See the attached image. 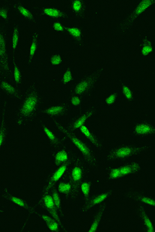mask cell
<instances>
[{
    "label": "cell",
    "instance_id": "obj_1",
    "mask_svg": "<svg viewBox=\"0 0 155 232\" xmlns=\"http://www.w3.org/2000/svg\"><path fill=\"white\" fill-rule=\"evenodd\" d=\"M56 125H57V127L61 132L66 136L67 137L74 143V145H75V146L78 148L79 150L82 153V154L85 156L88 162L90 163V164L95 165L96 163V160L89 147L86 145H85L81 140L77 138L68 129L62 127V125L57 122H56Z\"/></svg>",
    "mask_w": 155,
    "mask_h": 232
},
{
    "label": "cell",
    "instance_id": "obj_2",
    "mask_svg": "<svg viewBox=\"0 0 155 232\" xmlns=\"http://www.w3.org/2000/svg\"><path fill=\"white\" fill-rule=\"evenodd\" d=\"M143 150L142 147H122L112 151L108 155V158L110 160H116L128 157L138 154Z\"/></svg>",
    "mask_w": 155,
    "mask_h": 232
},
{
    "label": "cell",
    "instance_id": "obj_3",
    "mask_svg": "<svg viewBox=\"0 0 155 232\" xmlns=\"http://www.w3.org/2000/svg\"><path fill=\"white\" fill-rule=\"evenodd\" d=\"M154 3H155V1H153V0H145V1H142L141 2L138 4L136 9L134 10L133 14L130 18L129 21H127L126 24H125L124 29H128L130 26H131L133 23L134 22V20L138 17V16L142 13L144 11H145L148 8L152 6Z\"/></svg>",
    "mask_w": 155,
    "mask_h": 232
},
{
    "label": "cell",
    "instance_id": "obj_4",
    "mask_svg": "<svg viewBox=\"0 0 155 232\" xmlns=\"http://www.w3.org/2000/svg\"><path fill=\"white\" fill-rule=\"evenodd\" d=\"M43 200H44V205H45L48 211H49V213L51 214V215L54 218V219L59 224H61L60 219L59 216L57 215V211H56L57 210L56 209V206H55L54 201L53 200V197L50 195L46 194L45 196L44 197Z\"/></svg>",
    "mask_w": 155,
    "mask_h": 232
},
{
    "label": "cell",
    "instance_id": "obj_5",
    "mask_svg": "<svg viewBox=\"0 0 155 232\" xmlns=\"http://www.w3.org/2000/svg\"><path fill=\"white\" fill-rule=\"evenodd\" d=\"M111 192H107V193H101L99 196L94 197L90 200H89L86 202V204L85 206L83 211L85 212H87L90 208L93 207L95 205L101 203V202L105 200L107 197H109L111 194Z\"/></svg>",
    "mask_w": 155,
    "mask_h": 232
},
{
    "label": "cell",
    "instance_id": "obj_6",
    "mask_svg": "<svg viewBox=\"0 0 155 232\" xmlns=\"http://www.w3.org/2000/svg\"><path fill=\"white\" fill-rule=\"evenodd\" d=\"M67 167V164H65L63 166H61L55 173L53 175L51 179L49 182L48 184L47 187L46 188L45 192L47 193L48 190H50L52 187L54 185L57 181H59L60 179V178L62 177V175L64 174L65 171L66 170Z\"/></svg>",
    "mask_w": 155,
    "mask_h": 232
},
{
    "label": "cell",
    "instance_id": "obj_7",
    "mask_svg": "<svg viewBox=\"0 0 155 232\" xmlns=\"http://www.w3.org/2000/svg\"><path fill=\"white\" fill-rule=\"evenodd\" d=\"M37 99L35 95H31L26 100L24 105L23 106L21 112L24 115H28L31 113L34 109Z\"/></svg>",
    "mask_w": 155,
    "mask_h": 232
},
{
    "label": "cell",
    "instance_id": "obj_8",
    "mask_svg": "<svg viewBox=\"0 0 155 232\" xmlns=\"http://www.w3.org/2000/svg\"><path fill=\"white\" fill-rule=\"evenodd\" d=\"M94 82V78L93 77H89L87 79L83 80V81L80 82L75 88V92L77 94H83L93 84Z\"/></svg>",
    "mask_w": 155,
    "mask_h": 232
},
{
    "label": "cell",
    "instance_id": "obj_9",
    "mask_svg": "<svg viewBox=\"0 0 155 232\" xmlns=\"http://www.w3.org/2000/svg\"><path fill=\"white\" fill-rule=\"evenodd\" d=\"M78 187L74 185L71 183H61L59 184L58 190L61 193H64L67 195L75 194Z\"/></svg>",
    "mask_w": 155,
    "mask_h": 232
},
{
    "label": "cell",
    "instance_id": "obj_10",
    "mask_svg": "<svg viewBox=\"0 0 155 232\" xmlns=\"http://www.w3.org/2000/svg\"><path fill=\"white\" fill-rule=\"evenodd\" d=\"M83 175V171L81 168L76 166L72 169L71 174V183L78 188L81 183Z\"/></svg>",
    "mask_w": 155,
    "mask_h": 232
},
{
    "label": "cell",
    "instance_id": "obj_11",
    "mask_svg": "<svg viewBox=\"0 0 155 232\" xmlns=\"http://www.w3.org/2000/svg\"><path fill=\"white\" fill-rule=\"evenodd\" d=\"M105 204L102 205L98 211L96 215L95 216V219L93 222V224L90 226V229L89 230V232H94L97 231L98 229V226L99 225L101 218L103 217V214L104 213V211L105 210Z\"/></svg>",
    "mask_w": 155,
    "mask_h": 232
},
{
    "label": "cell",
    "instance_id": "obj_12",
    "mask_svg": "<svg viewBox=\"0 0 155 232\" xmlns=\"http://www.w3.org/2000/svg\"><path fill=\"white\" fill-rule=\"evenodd\" d=\"M134 132L137 134L146 135L155 132V129L151 125L147 124H140L137 125L134 128Z\"/></svg>",
    "mask_w": 155,
    "mask_h": 232
},
{
    "label": "cell",
    "instance_id": "obj_13",
    "mask_svg": "<svg viewBox=\"0 0 155 232\" xmlns=\"http://www.w3.org/2000/svg\"><path fill=\"white\" fill-rule=\"evenodd\" d=\"M140 167L139 165L137 163H133V164L124 166L119 168L121 176H125L129 174H134L139 170Z\"/></svg>",
    "mask_w": 155,
    "mask_h": 232
},
{
    "label": "cell",
    "instance_id": "obj_14",
    "mask_svg": "<svg viewBox=\"0 0 155 232\" xmlns=\"http://www.w3.org/2000/svg\"><path fill=\"white\" fill-rule=\"evenodd\" d=\"M140 211L142 219H143V222H144V223L146 226L147 232H155V229H154V226L153 225L152 222L150 220V219L149 218V217H148V215L146 214L144 208L140 206Z\"/></svg>",
    "mask_w": 155,
    "mask_h": 232
},
{
    "label": "cell",
    "instance_id": "obj_15",
    "mask_svg": "<svg viewBox=\"0 0 155 232\" xmlns=\"http://www.w3.org/2000/svg\"><path fill=\"white\" fill-rule=\"evenodd\" d=\"M93 113V110H90L89 112H87L85 114V115L82 116L79 119H78L77 120L75 121L72 124L71 128L73 131L77 130V128H79L80 127L83 125L85 122L90 117L92 114Z\"/></svg>",
    "mask_w": 155,
    "mask_h": 232
},
{
    "label": "cell",
    "instance_id": "obj_16",
    "mask_svg": "<svg viewBox=\"0 0 155 232\" xmlns=\"http://www.w3.org/2000/svg\"><path fill=\"white\" fill-rule=\"evenodd\" d=\"M42 218L43 220L47 223V226L51 231L54 232L59 231V223L56 220H53L48 216L45 215H42Z\"/></svg>",
    "mask_w": 155,
    "mask_h": 232
},
{
    "label": "cell",
    "instance_id": "obj_17",
    "mask_svg": "<svg viewBox=\"0 0 155 232\" xmlns=\"http://www.w3.org/2000/svg\"><path fill=\"white\" fill-rule=\"evenodd\" d=\"M80 128L82 133L84 134V135L87 137V138L89 139L90 141L93 145H94V146L97 147L99 146V143L98 140L91 134L89 129L85 126L82 125V127H80Z\"/></svg>",
    "mask_w": 155,
    "mask_h": 232
},
{
    "label": "cell",
    "instance_id": "obj_18",
    "mask_svg": "<svg viewBox=\"0 0 155 232\" xmlns=\"http://www.w3.org/2000/svg\"><path fill=\"white\" fill-rule=\"evenodd\" d=\"M44 14L52 17H61L64 16V14L58 9L51 8H46L44 9Z\"/></svg>",
    "mask_w": 155,
    "mask_h": 232
},
{
    "label": "cell",
    "instance_id": "obj_19",
    "mask_svg": "<svg viewBox=\"0 0 155 232\" xmlns=\"http://www.w3.org/2000/svg\"><path fill=\"white\" fill-rule=\"evenodd\" d=\"M68 156L67 153L65 150H61L57 153L55 158V162L56 165H59L64 163L68 160Z\"/></svg>",
    "mask_w": 155,
    "mask_h": 232
},
{
    "label": "cell",
    "instance_id": "obj_20",
    "mask_svg": "<svg viewBox=\"0 0 155 232\" xmlns=\"http://www.w3.org/2000/svg\"><path fill=\"white\" fill-rule=\"evenodd\" d=\"M153 51L152 44L151 41L145 38L143 44V47L142 49V54L144 56H146L151 53Z\"/></svg>",
    "mask_w": 155,
    "mask_h": 232
},
{
    "label": "cell",
    "instance_id": "obj_21",
    "mask_svg": "<svg viewBox=\"0 0 155 232\" xmlns=\"http://www.w3.org/2000/svg\"><path fill=\"white\" fill-rule=\"evenodd\" d=\"M65 30H66L72 36L75 37L80 42L81 38V31L80 29L77 27H65Z\"/></svg>",
    "mask_w": 155,
    "mask_h": 232
},
{
    "label": "cell",
    "instance_id": "obj_22",
    "mask_svg": "<svg viewBox=\"0 0 155 232\" xmlns=\"http://www.w3.org/2000/svg\"><path fill=\"white\" fill-rule=\"evenodd\" d=\"M65 110V108L62 106H57L54 107H50L49 109L46 110L45 113L49 115H59L62 113Z\"/></svg>",
    "mask_w": 155,
    "mask_h": 232
},
{
    "label": "cell",
    "instance_id": "obj_23",
    "mask_svg": "<svg viewBox=\"0 0 155 232\" xmlns=\"http://www.w3.org/2000/svg\"><path fill=\"white\" fill-rule=\"evenodd\" d=\"M134 198L139 201L140 202H143L148 205L154 206L155 205V200L153 198L143 196H136L134 197Z\"/></svg>",
    "mask_w": 155,
    "mask_h": 232
},
{
    "label": "cell",
    "instance_id": "obj_24",
    "mask_svg": "<svg viewBox=\"0 0 155 232\" xmlns=\"http://www.w3.org/2000/svg\"><path fill=\"white\" fill-rule=\"evenodd\" d=\"M52 197L54 204L56 206V209L57 211H61V200L60 196L57 193V191L55 189L52 193Z\"/></svg>",
    "mask_w": 155,
    "mask_h": 232
},
{
    "label": "cell",
    "instance_id": "obj_25",
    "mask_svg": "<svg viewBox=\"0 0 155 232\" xmlns=\"http://www.w3.org/2000/svg\"><path fill=\"white\" fill-rule=\"evenodd\" d=\"M90 183L89 182H83L81 185V188L85 196L86 201L89 200V193L90 189Z\"/></svg>",
    "mask_w": 155,
    "mask_h": 232
},
{
    "label": "cell",
    "instance_id": "obj_26",
    "mask_svg": "<svg viewBox=\"0 0 155 232\" xmlns=\"http://www.w3.org/2000/svg\"><path fill=\"white\" fill-rule=\"evenodd\" d=\"M9 199L12 202H14V203L16 204L17 205L26 208L27 210H31L30 207L25 202H23L21 199H19L18 197H9Z\"/></svg>",
    "mask_w": 155,
    "mask_h": 232
},
{
    "label": "cell",
    "instance_id": "obj_27",
    "mask_svg": "<svg viewBox=\"0 0 155 232\" xmlns=\"http://www.w3.org/2000/svg\"><path fill=\"white\" fill-rule=\"evenodd\" d=\"M72 9L75 12H79L83 8V2L81 1H74L72 3Z\"/></svg>",
    "mask_w": 155,
    "mask_h": 232
},
{
    "label": "cell",
    "instance_id": "obj_28",
    "mask_svg": "<svg viewBox=\"0 0 155 232\" xmlns=\"http://www.w3.org/2000/svg\"><path fill=\"white\" fill-rule=\"evenodd\" d=\"M44 132H45L46 134L48 136L49 138L50 139L51 142H53L54 143H56L57 142V139L56 138V136L54 134L47 128V127H44Z\"/></svg>",
    "mask_w": 155,
    "mask_h": 232
},
{
    "label": "cell",
    "instance_id": "obj_29",
    "mask_svg": "<svg viewBox=\"0 0 155 232\" xmlns=\"http://www.w3.org/2000/svg\"><path fill=\"white\" fill-rule=\"evenodd\" d=\"M19 11L20 12H21V14L22 15L24 16L25 17H27L28 18L33 19V18L32 14L23 7L19 6Z\"/></svg>",
    "mask_w": 155,
    "mask_h": 232
},
{
    "label": "cell",
    "instance_id": "obj_30",
    "mask_svg": "<svg viewBox=\"0 0 155 232\" xmlns=\"http://www.w3.org/2000/svg\"><path fill=\"white\" fill-rule=\"evenodd\" d=\"M72 80V74L70 70H68L64 74L63 77V81L64 84H67Z\"/></svg>",
    "mask_w": 155,
    "mask_h": 232
},
{
    "label": "cell",
    "instance_id": "obj_31",
    "mask_svg": "<svg viewBox=\"0 0 155 232\" xmlns=\"http://www.w3.org/2000/svg\"><path fill=\"white\" fill-rule=\"evenodd\" d=\"M123 93L125 95V97H126V98L127 99H131V98L133 97L132 92H131L130 89L127 86H125V85H124L123 86Z\"/></svg>",
    "mask_w": 155,
    "mask_h": 232
},
{
    "label": "cell",
    "instance_id": "obj_32",
    "mask_svg": "<svg viewBox=\"0 0 155 232\" xmlns=\"http://www.w3.org/2000/svg\"><path fill=\"white\" fill-rule=\"evenodd\" d=\"M121 177V174L119 168L112 169L110 173V178L111 179H115Z\"/></svg>",
    "mask_w": 155,
    "mask_h": 232
},
{
    "label": "cell",
    "instance_id": "obj_33",
    "mask_svg": "<svg viewBox=\"0 0 155 232\" xmlns=\"http://www.w3.org/2000/svg\"><path fill=\"white\" fill-rule=\"evenodd\" d=\"M2 87L6 90L11 93H14L15 91V88L12 86H11V85L6 82H3L2 83Z\"/></svg>",
    "mask_w": 155,
    "mask_h": 232
},
{
    "label": "cell",
    "instance_id": "obj_34",
    "mask_svg": "<svg viewBox=\"0 0 155 232\" xmlns=\"http://www.w3.org/2000/svg\"><path fill=\"white\" fill-rule=\"evenodd\" d=\"M62 58L60 55H54L51 59V63L53 65H58L62 63Z\"/></svg>",
    "mask_w": 155,
    "mask_h": 232
},
{
    "label": "cell",
    "instance_id": "obj_35",
    "mask_svg": "<svg viewBox=\"0 0 155 232\" xmlns=\"http://www.w3.org/2000/svg\"><path fill=\"white\" fill-rule=\"evenodd\" d=\"M5 52V43L3 36L0 35V55H3Z\"/></svg>",
    "mask_w": 155,
    "mask_h": 232
},
{
    "label": "cell",
    "instance_id": "obj_36",
    "mask_svg": "<svg viewBox=\"0 0 155 232\" xmlns=\"http://www.w3.org/2000/svg\"><path fill=\"white\" fill-rule=\"evenodd\" d=\"M18 41V30L16 29L14 31L13 38H12V48L15 49L17 47Z\"/></svg>",
    "mask_w": 155,
    "mask_h": 232
},
{
    "label": "cell",
    "instance_id": "obj_37",
    "mask_svg": "<svg viewBox=\"0 0 155 232\" xmlns=\"http://www.w3.org/2000/svg\"><path fill=\"white\" fill-rule=\"evenodd\" d=\"M116 95H117V93H114V94H112V95H110V97H109L105 100L106 103L108 105H111V104H113V103L114 102L115 100L116 99Z\"/></svg>",
    "mask_w": 155,
    "mask_h": 232
},
{
    "label": "cell",
    "instance_id": "obj_38",
    "mask_svg": "<svg viewBox=\"0 0 155 232\" xmlns=\"http://www.w3.org/2000/svg\"><path fill=\"white\" fill-rule=\"evenodd\" d=\"M53 28L56 31H63L65 30V27H64L60 23L55 22L53 24Z\"/></svg>",
    "mask_w": 155,
    "mask_h": 232
},
{
    "label": "cell",
    "instance_id": "obj_39",
    "mask_svg": "<svg viewBox=\"0 0 155 232\" xmlns=\"http://www.w3.org/2000/svg\"><path fill=\"white\" fill-rule=\"evenodd\" d=\"M20 77H21V76H20V73L19 70L17 67H15V70H14V78H15L16 81L19 82L20 80Z\"/></svg>",
    "mask_w": 155,
    "mask_h": 232
},
{
    "label": "cell",
    "instance_id": "obj_40",
    "mask_svg": "<svg viewBox=\"0 0 155 232\" xmlns=\"http://www.w3.org/2000/svg\"><path fill=\"white\" fill-rule=\"evenodd\" d=\"M36 39L35 38L34 39L33 41V42H32V45H31V47L30 48V55L31 56H33L34 55L35 52V51H36Z\"/></svg>",
    "mask_w": 155,
    "mask_h": 232
},
{
    "label": "cell",
    "instance_id": "obj_41",
    "mask_svg": "<svg viewBox=\"0 0 155 232\" xmlns=\"http://www.w3.org/2000/svg\"><path fill=\"white\" fill-rule=\"evenodd\" d=\"M71 102L72 105L75 106H78L81 103V100L78 97H73L71 99Z\"/></svg>",
    "mask_w": 155,
    "mask_h": 232
},
{
    "label": "cell",
    "instance_id": "obj_42",
    "mask_svg": "<svg viewBox=\"0 0 155 232\" xmlns=\"http://www.w3.org/2000/svg\"><path fill=\"white\" fill-rule=\"evenodd\" d=\"M4 139V128L3 126H2L1 128L0 129V148L3 143Z\"/></svg>",
    "mask_w": 155,
    "mask_h": 232
},
{
    "label": "cell",
    "instance_id": "obj_43",
    "mask_svg": "<svg viewBox=\"0 0 155 232\" xmlns=\"http://www.w3.org/2000/svg\"><path fill=\"white\" fill-rule=\"evenodd\" d=\"M0 16L2 17L3 18H6L7 17V14L6 11L4 9L0 10Z\"/></svg>",
    "mask_w": 155,
    "mask_h": 232
}]
</instances>
